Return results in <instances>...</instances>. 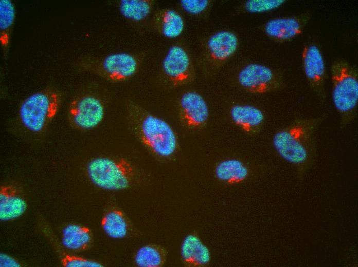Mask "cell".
Wrapping results in <instances>:
<instances>
[{"instance_id": "cell-1", "label": "cell", "mask_w": 358, "mask_h": 267, "mask_svg": "<svg viewBox=\"0 0 358 267\" xmlns=\"http://www.w3.org/2000/svg\"><path fill=\"white\" fill-rule=\"evenodd\" d=\"M127 112L135 134L148 149L162 158H169L175 153L177 136L166 121L132 101L127 104Z\"/></svg>"}, {"instance_id": "cell-2", "label": "cell", "mask_w": 358, "mask_h": 267, "mask_svg": "<svg viewBox=\"0 0 358 267\" xmlns=\"http://www.w3.org/2000/svg\"><path fill=\"white\" fill-rule=\"evenodd\" d=\"M320 121V118L298 120L276 132L272 142L279 155L294 165L305 164L310 157L314 129Z\"/></svg>"}, {"instance_id": "cell-3", "label": "cell", "mask_w": 358, "mask_h": 267, "mask_svg": "<svg viewBox=\"0 0 358 267\" xmlns=\"http://www.w3.org/2000/svg\"><path fill=\"white\" fill-rule=\"evenodd\" d=\"M332 101L343 125L352 120L358 104L356 67L344 59L335 60L331 66Z\"/></svg>"}, {"instance_id": "cell-4", "label": "cell", "mask_w": 358, "mask_h": 267, "mask_svg": "<svg viewBox=\"0 0 358 267\" xmlns=\"http://www.w3.org/2000/svg\"><path fill=\"white\" fill-rule=\"evenodd\" d=\"M86 171L94 185L109 190L129 188L135 177L133 165L123 158H96L87 164Z\"/></svg>"}, {"instance_id": "cell-5", "label": "cell", "mask_w": 358, "mask_h": 267, "mask_svg": "<svg viewBox=\"0 0 358 267\" xmlns=\"http://www.w3.org/2000/svg\"><path fill=\"white\" fill-rule=\"evenodd\" d=\"M59 104V95L53 90H46L30 95L20 108L22 124L32 132L42 131L57 115Z\"/></svg>"}, {"instance_id": "cell-6", "label": "cell", "mask_w": 358, "mask_h": 267, "mask_svg": "<svg viewBox=\"0 0 358 267\" xmlns=\"http://www.w3.org/2000/svg\"><path fill=\"white\" fill-rule=\"evenodd\" d=\"M139 65V60L135 55L123 52L86 59L82 62L81 68L108 81L122 82L133 77Z\"/></svg>"}, {"instance_id": "cell-7", "label": "cell", "mask_w": 358, "mask_h": 267, "mask_svg": "<svg viewBox=\"0 0 358 267\" xmlns=\"http://www.w3.org/2000/svg\"><path fill=\"white\" fill-rule=\"evenodd\" d=\"M105 109L97 97L84 94L75 98L68 108V119L75 128L86 130L98 126L103 120Z\"/></svg>"}, {"instance_id": "cell-8", "label": "cell", "mask_w": 358, "mask_h": 267, "mask_svg": "<svg viewBox=\"0 0 358 267\" xmlns=\"http://www.w3.org/2000/svg\"><path fill=\"white\" fill-rule=\"evenodd\" d=\"M237 79L242 88L254 94L265 93L277 89L282 85L281 77L277 72L256 63L244 66L239 72Z\"/></svg>"}, {"instance_id": "cell-9", "label": "cell", "mask_w": 358, "mask_h": 267, "mask_svg": "<svg viewBox=\"0 0 358 267\" xmlns=\"http://www.w3.org/2000/svg\"><path fill=\"white\" fill-rule=\"evenodd\" d=\"M238 45V38L234 32L221 30L214 33L206 43L203 68L210 72L217 70L234 54Z\"/></svg>"}, {"instance_id": "cell-10", "label": "cell", "mask_w": 358, "mask_h": 267, "mask_svg": "<svg viewBox=\"0 0 358 267\" xmlns=\"http://www.w3.org/2000/svg\"><path fill=\"white\" fill-rule=\"evenodd\" d=\"M303 71L308 83L318 98L325 101L326 70L320 48L313 42L306 44L301 54Z\"/></svg>"}, {"instance_id": "cell-11", "label": "cell", "mask_w": 358, "mask_h": 267, "mask_svg": "<svg viewBox=\"0 0 358 267\" xmlns=\"http://www.w3.org/2000/svg\"><path fill=\"white\" fill-rule=\"evenodd\" d=\"M162 69L169 82L175 87L186 85L192 79L193 70L190 56L178 45L169 48L162 62Z\"/></svg>"}, {"instance_id": "cell-12", "label": "cell", "mask_w": 358, "mask_h": 267, "mask_svg": "<svg viewBox=\"0 0 358 267\" xmlns=\"http://www.w3.org/2000/svg\"><path fill=\"white\" fill-rule=\"evenodd\" d=\"M311 19L309 12L290 16L276 17L268 20L263 26V31L274 41L284 43L299 35Z\"/></svg>"}, {"instance_id": "cell-13", "label": "cell", "mask_w": 358, "mask_h": 267, "mask_svg": "<svg viewBox=\"0 0 358 267\" xmlns=\"http://www.w3.org/2000/svg\"><path fill=\"white\" fill-rule=\"evenodd\" d=\"M179 117L182 124L189 129L203 127L209 118V109L203 97L192 91L183 94L179 101Z\"/></svg>"}, {"instance_id": "cell-14", "label": "cell", "mask_w": 358, "mask_h": 267, "mask_svg": "<svg viewBox=\"0 0 358 267\" xmlns=\"http://www.w3.org/2000/svg\"><path fill=\"white\" fill-rule=\"evenodd\" d=\"M27 204L16 187L3 185L0 187V219L9 221L21 216Z\"/></svg>"}, {"instance_id": "cell-15", "label": "cell", "mask_w": 358, "mask_h": 267, "mask_svg": "<svg viewBox=\"0 0 358 267\" xmlns=\"http://www.w3.org/2000/svg\"><path fill=\"white\" fill-rule=\"evenodd\" d=\"M232 122L243 131L249 134L257 132L264 120V115L259 108L250 105L238 104L230 110Z\"/></svg>"}, {"instance_id": "cell-16", "label": "cell", "mask_w": 358, "mask_h": 267, "mask_svg": "<svg viewBox=\"0 0 358 267\" xmlns=\"http://www.w3.org/2000/svg\"><path fill=\"white\" fill-rule=\"evenodd\" d=\"M181 255L185 264L189 266H202L209 263L210 252L196 235L189 234L183 241Z\"/></svg>"}, {"instance_id": "cell-17", "label": "cell", "mask_w": 358, "mask_h": 267, "mask_svg": "<svg viewBox=\"0 0 358 267\" xmlns=\"http://www.w3.org/2000/svg\"><path fill=\"white\" fill-rule=\"evenodd\" d=\"M92 241V232L86 226L69 224L65 226L62 231V243L68 250L85 251L90 247Z\"/></svg>"}, {"instance_id": "cell-18", "label": "cell", "mask_w": 358, "mask_h": 267, "mask_svg": "<svg viewBox=\"0 0 358 267\" xmlns=\"http://www.w3.org/2000/svg\"><path fill=\"white\" fill-rule=\"evenodd\" d=\"M155 23L161 34L168 39L178 37L185 28L183 17L176 11L171 9L160 10L155 16Z\"/></svg>"}, {"instance_id": "cell-19", "label": "cell", "mask_w": 358, "mask_h": 267, "mask_svg": "<svg viewBox=\"0 0 358 267\" xmlns=\"http://www.w3.org/2000/svg\"><path fill=\"white\" fill-rule=\"evenodd\" d=\"M249 170L240 160L230 159L223 160L215 168L216 177L221 181L236 184L244 181L248 177Z\"/></svg>"}, {"instance_id": "cell-20", "label": "cell", "mask_w": 358, "mask_h": 267, "mask_svg": "<svg viewBox=\"0 0 358 267\" xmlns=\"http://www.w3.org/2000/svg\"><path fill=\"white\" fill-rule=\"evenodd\" d=\"M151 0H121L119 11L125 18L133 22H141L150 14L153 7Z\"/></svg>"}, {"instance_id": "cell-21", "label": "cell", "mask_w": 358, "mask_h": 267, "mask_svg": "<svg viewBox=\"0 0 358 267\" xmlns=\"http://www.w3.org/2000/svg\"><path fill=\"white\" fill-rule=\"evenodd\" d=\"M101 225L105 233L110 237L121 239L125 237L128 225L123 213L114 209L106 213L102 218Z\"/></svg>"}, {"instance_id": "cell-22", "label": "cell", "mask_w": 358, "mask_h": 267, "mask_svg": "<svg viewBox=\"0 0 358 267\" xmlns=\"http://www.w3.org/2000/svg\"><path fill=\"white\" fill-rule=\"evenodd\" d=\"M167 252L163 247L156 244H148L137 251L134 261L140 267H159L166 261Z\"/></svg>"}, {"instance_id": "cell-23", "label": "cell", "mask_w": 358, "mask_h": 267, "mask_svg": "<svg viewBox=\"0 0 358 267\" xmlns=\"http://www.w3.org/2000/svg\"><path fill=\"white\" fill-rule=\"evenodd\" d=\"M15 15V8L10 0L0 1V42L4 52L9 46L11 31Z\"/></svg>"}, {"instance_id": "cell-24", "label": "cell", "mask_w": 358, "mask_h": 267, "mask_svg": "<svg viewBox=\"0 0 358 267\" xmlns=\"http://www.w3.org/2000/svg\"><path fill=\"white\" fill-rule=\"evenodd\" d=\"M286 2L285 0H248L244 3L243 8L248 13H263L276 10Z\"/></svg>"}, {"instance_id": "cell-25", "label": "cell", "mask_w": 358, "mask_h": 267, "mask_svg": "<svg viewBox=\"0 0 358 267\" xmlns=\"http://www.w3.org/2000/svg\"><path fill=\"white\" fill-rule=\"evenodd\" d=\"M61 264L65 267H101L98 262L71 255H65L61 259Z\"/></svg>"}, {"instance_id": "cell-26", "label": "cell", "mask_w": 358, "mask_h": 267, "mask_svg": "<svg viewBox=\"0 0 358 267\" xmlns=\"http://www.w3.org/2000/svg\"><path fill=\"white\" fill-rule=\"evenodd\" d=\"M180 3L185 12L190 14L197 15L206 9L209 2L207 0H181Z\"/></svg>"}, {"instance_id": "cell-27", "label": "cell", "mask_w": 358, "mask_h": 267, "mask_svg": "<svg viewBox=\"0 0 358 267\" xmlns=\"http://www.w3.org/2000/svg\"><path fill=\"white\" fill-rule=\"evenodd\" d=\"M1 267H19L21 266L20 263L13 257L5 254H0Z\"/></svg>"}]
</instances>
